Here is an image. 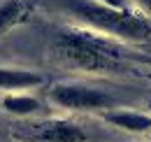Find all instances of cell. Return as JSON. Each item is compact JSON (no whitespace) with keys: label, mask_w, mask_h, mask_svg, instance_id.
Here are the masks:
<instances>
[{"label":"cell","mask_w":151,"mask_h":142,"mask_svg":"<svg viewBox=\"0 0 151 142\" xmlns=\"http://www.w3.org/2000/svg\"><path fill=\"white\" fill-rule=\"evenodd\" d=\"M44 84V77L33 70L21 68H0V89L5 91H26Z\"/></svg>","instance_id":"cell-5"},{"label":"cell","mask_w":151,"mask_h":142,"mask_svg":"<svg viewBox=\"0 0 151 142\" xmlns=\"http://www.w3.org/2000/svg\"><path fill=\"white\" fill-rule=\"evenodd\" d=\"M98 2H102V5H107V7H114V9H126L123 0H98Z\"/></svg>","instance_id":"cell-9"},{"label":"cell","mask_w":151,"mask_h":142,"mask_svg":"<svg viewBox=\"0 0 151 142\" xmlns=\"http://www.w3.org/2000/svg\"><path fill=\"white\" fill-rule=\"evenodd\" d=\"M33 12V0H5L0 5V35L23 23Z\"/></svg>","instance_id":"cell-6"},{"label":"cell","mask_w":151,"mask_h":142,"mask_svg":"<svg viewBox=\"0 0 151 142\" xmlns=\"http://www.w3.org/2000/svg\"><path fill=\"white\" fill-rule=\"evenodd\" d=\"M51 51L58 61L86 72H119L126 68L116 47L81 30L58 33L51 42Z\"/></svg>","instance_id":"cell-1"},{"label":"cell","mask_w":151,"mask_h":142,"mask_svg":"<svg viewBox=\"0 0 151 142\" xmlns=\"http://www.w3.org/2000/svg\"><path fill=\"white\" fill-rule=\"evenodd\" d=\"M139 2H142L144 7H149V9H151V0H139Z\"/></svg>","instance_id":"cell-10"},{"label":"cell","mask_w":151,"mask_h":142,"mask_svg":"<svg viewBox=\"0 0 151 142\" xmlns=\"http://www.w3.org/2000/svg\"><path fill=\"white\" fill-rule=\"evenodd\" d=\"M33 128H35V140L37 142H86L84 128L72 124V121L54 119V121L37 124Z\"/></svg>","instance_id":"cell-4"},{"label":"cell","mask_w":151,"mask_h":142,"mask_svg":"<svg viewBox=\"0 0 151 142\" xmlns=\"http://www.w3.org/2000/svg\"><path fill=\"white\" fill-rule=\"evenodd\" d=\"M149 109H151V103H149Z\"/></svg>","instance_id":"cell-11"},{"label":"cell","mask_w":151,"mask_h":142,"mask_svg":"<svg viewBox=\"0 0 151 142\" xmlns=\"http://www.w3.org/2000/svg\"><path fill=\"white\" fill-rule=\"evenodd\" d=\"M2 107L9 114L28 117V114H33V112L40 109V100L35 96H26V93H9V96L2 98Z\"/></svg>","instance_id":"cell-8"},{"label":"cell","mask_w":151,"mask_h":142,"mask_svg":"<svg viewBox=\"0 0 151 142\" xmlns=\"http://www.w3.org/2000/svg\"><path fill=\"white\" fill-rule=\"evenodd\" d=\"M105 119L116 128H123L128 133H144L151 128V117L139 112H107Z\"/></svg>","instance_id":"cell-7"},{"label":"cell","mask_w":151,"mask_h":142,"mask_svg":"<svg viewBox=\"0 0 151 142\" xmlns=\"http://www.w3.org/2000/svg\"><path fill=\"white\" fill-rule=\"evenodd\" d=\"M49 98L63 109L75 112H91V109H107L114 105V96L102 89H93L77 82H60L54 84L49 91Z\"/></svg>","instance_id":"cell-3"},{"label":"cell","mask_w":151,"mask_h":142,"mask_svg":"<svg viewBox=\"0 0 151 142\" xmlns=\"http://www.w3.org/2000/svg\"><path fill=\"white\" fill-rule=\"evenodd\" d=\"M65 9L72 12L77 19L86 21L95 30L119 35L126 40H149L151 21L135 9H114L98 0H63Z\"/></svg>","instance_id":"cell-2"}]
</instances>
